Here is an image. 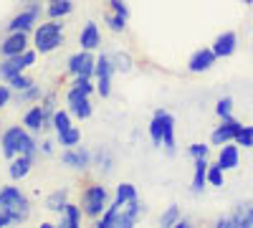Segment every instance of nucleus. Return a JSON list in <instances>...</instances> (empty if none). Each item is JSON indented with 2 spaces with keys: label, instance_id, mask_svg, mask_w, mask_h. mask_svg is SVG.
Here are the masks:
<instances>
[{
  "label": "nucleus",
  "instance_id": "obj_1",
  "mask_svg": "<svg viewBox=\"0 0 253 228\" xmlns=\"http://www.w3.org/2000/svg\"><path fill=\"white\" fill-rule=\"evenodd\" d=\"M0 144H3V155L5 157H18V155H28V157H36L38 152V142L20 127H10L5 130L3 139H0Z\"/></svg>",
  "mask_w": 253,
  "mask_h": 228
},
{
  "label": "nucleus",
  "instance_id": "obj_2",
  "mask_svg": "<svg viewBox=\"0 0 253 228\" xmlns=\"http://www.w3.org/2000/svg\"><path fill=\"white\" fill-rule=\"evenodd\" d=\"M0 203H3V211L8 213L10 223H20V221H26L31 208H28V198L20 193L18 188H3L0 190Z\"/></svg>",
  "mask_w": 253,
  "mask_h": 228
},
{
  "label": "nucleus",
  "instance_id": "obj_3",
  "mask_svg": "<svg viewBox=\"0 0 253 228\" xmlns=\"http://www.w3.org/2000/svg\"><path fill=\"white\" fill-rule=\"evenodd\" d=\"M63 44V26L61 23H41L36 28V51L51 53Z\"/></svg>",
  "mask_w": 253,
  "mask_h": 228
},
{
  "label": "nucleus",
  "instance_id": "obj_4",
  "mask_svg": "<svg viewBox=\"0 0 253 228\" xmlns=\"http://www.w3.org/2000/svg\"><path fill=\"white\" fill-rule=\"evenodd\" d=\"M107 200H109V193L104 185H89L86 193H84V213L89 218H96L107 211Z\"/></svg>",
  "mask_w": 253,
  "mask_h": 228
},
{
  "label": "nucleus",
  "instance_id": "obj_5",
  "mask_svg": "<svg viewBox=\"0 0 253 228\" xmlns=\"http://www.w3.org/2000/svg\"><path fill=\"white\" fill-rule=\"evenodd\" d=\"M36 64V51H23V53H18V56H8L3 64H0V76L3 79H13L15 74H23V69L33 66Z\"/></svg>",
  "mask_w": 253,
  "mask_h": 228
},
{
  "label": "nucleus",
  "instance_id": "obj_6",
  "mask_svg": "<svg viewBox=\"0 0 253 228\" xmlns=\"http://www.w3.org/2000/svg\"><path fill=\"white\" fill-rule=\"evenodd\" d=\"M66 101H69V112L74 117H79V119H89L91 117V104H89V94L86 91L71 87L69 94H66Z\"/></svg>",
  "mask_w": 253,
  "mask_h": 228
},
{
  "label": "nucleus",
  "instance_id": "obj_7",
  "mask_svg": "<svg viewBox=\"0 0 253 228\" xmlns=\"http://www.w3.org/2000/svg\"><path fill=\"white\" fill-rule=\"evenodd\" d=\"M142 213H144V205H142V203H139V198L134 195L132 200H126V203H124V208L117 213L114 228H132Z\"/></svg>",
  "mask_w": 253,
  "mask_h": 228
},
{
  "label": "nucleus",
  "instance_id": "obj_8",
  "mask_svg": "<svg viewBox=\"0 0 253 228\" xmlns=\"http://www.w3.org/2000/svg\"><path fill=\"white\" fill-rule=\"evenodd\" d=\"M112 71H114V64L109 56L96 58V91L101 96H109L112 91Z\"/></svg>",
  "mask_w": 253,
  "mask_h": 228
},
{
  "label": "nucleus",
  "instance_id": "obj_9",
  "mask_svg": "<svg viewBox=\"0 0 253 228\" xmlns=\"http://www.w3.org/2000/svg\"><path fill=\"white\" fill-rule=\"evenodd\" d=\"M69 71L74 74V76H91V74H96V61L91 58V53L89 51H79V53H74L71 58H69Z\"/></svg>",
  "mask_w": 253,
  "mask_h": 228
},
{
  "label": "nucleus",
  "instance_id": "obj_10",
  "mask_svg": "<svg viewBox=\"0 0 253 228\" xmlns=\"http://www.w3.org/2000/svg\"><path fill=\"white\" fill-rule=\"evenodd\" d=\"M215 61H218V56H215L213 48H200V51H195L193 56H190L187 71H190V74H203V71H208V69H213Z\"/></svg>",
  "mask_w": 253,
  "mask_h": 228
},
{
  "label": "nucleus",
  "instance_id": "obj_11",
  "mask_svg": "<svg viewBox=\"0 0 253 228\" xmlns=\"http://www.w3.org/2000/svg\"><path fill=\"white\" fill-rule=\"evenodd\" d=\"M241 127H243V124L236 122L233 117H230V119H223V124H218V130L210 135V142H213V144H220V147H223L225 142H233V139H236V135L241 132Z\"/></svg>",
  "mask_w": 253,
  "mask_h": 228
},
{
  "label": "nucleus",
  "instance_id": "obj_12",
  "mask_svg": "<svg viewBox=\"0 0 253 228\" xmlns=\"http://www.w3.org/2000/svg\"><path fill=\"white\" fill-rule=\"evenodd\" d=\"M155 114L162 119V147L172 155L175 152V117L165 109H157Z\"/></svg>",
  "mask_w": 253,
  "mask_h": 228
},
{
  "label": "nucleus",
  "instance_id": "obj_13",
  "mask_svg": "<svg viewBox=\"0 0 253 228\" xmlns=\"http://www.w3.org/2000/svg\"><path fill=\"white\" fill-rule=\"evenodd\" d=\"M236 48H238V36H236L233 31H225V33H220V36L213 41V51H215V56H218V58H228V56H233V53H236Z\"/></svg>",
  "mask_w": 253,
  "mask_h": 228
},
{
  "label": "nucleus",
  "instance_id": "obj_14",
  "mask_svg": "<svg viewBox=\"0 0 253 228\" xmlns=\"http://www.w3.org/2000/svg\"><path fill=\"white\" fill-rule=\"evenodd\" d=\"M38 13H41V8L33 3L28 10H23L20 15H15V18L10 20V23H8V31H10V33H15V31H23V33H28V31L33 28V23H36Z\"/></svg>",
  "mask_w": 253,
  "mask_h": 228
},
{
  "label": "nucleus",
  "instance_id": "obj_15",
  "mask_svg": "<svg viewBox=\"0 0 253 228\" xmlns=\"http://www.w3.org/2000/svg\"><path fill=\"white\" fill-rule=\"evenodd\" d=\"M61 162L69 165L74 170H86L91 165V152L89 150H76V147H69L66 152L61 155Z\"/></svg>",
  "mask_w": 253,
  "mask_h": 228
},
{
  "label": "nucleus",
  "instance_id": "obj_16",
  "mask_svg": "<svg viewBox=\"0 0 253 228\" xmlns=\"http://www.w3.org/2000/svg\"><path fill=\"white\" fill-rule=\"evenodd\" d=\"M26 46H28L26 33H23V31H15V33H10V36L3 41V44H0V53H3L5 58H8V56H18V53L26 51Z\"/></svg>",
  "mask_w": 253,
  "mask_h": 228
},
{
  "label": "nucleus",
  "instance_id": "obj_17",
  "mask_svg": "<svg viewBox=\"0 0 253 228\" xmlns=\"http://www.w3.org/2000/svg\"><path fill=\"white\" fill-rule=\"evenodd\" d=\"M218 165L223 170H236L241 165V155H238V144H223L220 147V155H218Z\"/></svg>",
  "mask_w": 253,
  "mask_h": 228
},
{
  "label": "nucleus",
  "instance_id": "obj_18",
  "mask_svg": "<svg viewBox=\"0 0 253 228\" xmlns=\"http://www.w3.org/2000/svg\"><path fill=\"white\" fill-rule=\"evenodd\" d=\"M23 124H26V130L28 132H41L48 124V117H46V112H43V107H33V109H28L26 112V117H23Z\"/></svg>",
  "mask_w": 253,
  "mask_h": 228
},
{
  "label": "nucleus",
  "instance_id": "obj_19",
  "mask_svg": "<svg viewBox=\"0 0 253 228\" xmlns=\"http://www.w3.org/2000/svg\"><path fill=\"white\" fill-rule=\"evenodd\" d=\"M208 182V157H195V175H193V185H190V190L195 195L203 193Z\"/></svg>",
  "mask_w": 253,
  "mask_h": 228
},
{
  "label": "nucleus",
  "instance_id": "obj_20",
  "mask_svg": "<svg viewBox=\"0 0 253 228\" xmlns=\"http://www.w3.org/2000/svg\"><path fill=\"white\" fill-rule=\"evenodd\" d=\"M79 41H81V48H84V51H94V48H99V46H101V36H99L96 23H86V26H84Z\"/></svg>",
  "mask_w": 253,
  "mask_h": 228
},
{
  "label": "nucleus",
  "instance_id": "obj_21",
  "mask_svg": "<svg viewBox=\"0 0 253 228\" xmlns=\"http://www.w3.org/2000/svg\"><path fill=\"white\" fill-rule=\"evenodd\" d=\"M31 165H33V157H28V155H18V157H13L8 173H10L13 180H23V178L31 173Z\"/></svg>",
  "mask_w": 253,
  "mask_h": 228
},
{
  "label": "nucleus",
  "instance_id": "obj_22",
  "mask_svg": "<svg viewBox=\"0 0 253 228\" xmlns=\"http://www.w3.org/2000/svg\"><path fill=\"white\" fill-rule=\"evenodd\" d=\"M69 205V190H56L46 198V208L53 213H63V208Z\"/></svg>",
  "mask_w": 253,
  "mask_h": 228
},
{
  "label": "nucleus",
  "instance_id": "obj_23",
  "mask_svg": "<svg viewBox=\"0 0 253 228\" xmlns=\"http://www.w3.org/2000/svg\"><path fill=\"white\" fill-rule=\"evenodd\" d=\"M79 223H81V211H79V205L69 203L66 208H63V213H61V226H66V228H79Z\"/></svg>",
  "mask_w": 253,
  "mask_h": 228
},
{
  "label": "nucleus",
  "instance_id": "obj_24",
  "mask_svg": "<svg viewBox=\"0 0 253 228\" xmlns=\"http://www.w3.org/2000/svg\"><path fill=\"white\" fill-rule=\"evenodd\" d=\"M74 10V3L71 0H51L48 3V15L51 18H63Z\"/></svg>",
  "mask_w": 253,
  "mask_h": 228
},
{
  "label": "nucleus",
  "instance_id": "obj_25",
  "mask_svg": "<svg viewBox=\"0 0 253 228\" xmlns=\"http://www.w3.org/2000/svg\"><path fill=\"white\" fill-rule=\"evenodd\" d=\"M79 142H81V132L74 127V124H71L66 132H61V135H58V144H63L66 150H69V147H76Z\"/></svg>",
  "mask_w": 253,
  "mask_h": 228
},
{
  "label": "nucleus",
  "instance_id": "obj_26",
  "mask_svg": "<svg viewBox=\"0 0 253 228\" xmlns=\"http://www.w3.org/2000/svg\"><path fill=\"white\" fill-rule=\"evenodd\" d=\"M51 124H53L56 135L66 132V130L71 127V112H56V114H53V119H51Z\"/></svg>",
  "mask_w": 253,
  "mask_h": 228
},
{
  "label": "nucleus",
  "instance_id": "obj_27",
  "mask_svg": "<svg viewBox=\"0 0 253 228\" xmlns=\"http://www.w3.org/2000/svg\"><path fill=\"white\" fill-rule=\"evenodd\" d=\"M233 142L238 144V147H253V124H243Z\"/></svg>",
  "mask_w": 253,
  "mask_h": 228
},
{
  "label": "nucleus",
  "instance_id": "obj_28",
  "mask_svg": "<svg viewBox=\"0 0 253 228\" xmlns=\"http://www.w3.org/2000/svg\"><path fill=\"white\" fill-rule=\"evenodd\" d=\"M215 114H218L220 119H230V117H233V99H230V96H223V99H218Z\"/></svg>",
  "mask_w": 253,
  "mask_h": 228
},
{
  "label": "nucleus",
  "instance_id": "obj_29",
  "mask_svg": "<svg viewBox=\"0 0 253 228\" xmlns=\"http://www.w3.org/2000/svg\"><path fill=\"white\" fill-rule=\"evenodd\" d=\"M180 221V208L177 205H167V211L160 216V226H177Z\"/></svg>",
  "mask_w": 253,
  "mask_h": 228
},
{
  "label": "nucleus",
  "instance_id": "obj_30",
  "mask_svg": "<svg viewBox=\"0 0 253 228\" xmlns=\"http://www.w3.org/2000/svg\"><path fill=\"white\" fill-rule=\"evenodd\" d=\"M223 168H220V165H208V182L210 185H215V188H223Z\"/></svg>",
  "mask_w": 253,
  "mask_h": 228
},
{
  "label": "nucleus",
  "instance_id": "obj_31",
  "mask_svg": "<svg viewBox=\"0 0 253 228\" xmlns=\"http://www.w3.org/2000/svg\"><path fill=\"white\" fill-rule=\"evenodd\" d=\"M134 195H137V190H134V185H132V182H122L119 188H117V200H119V203L132 200Z\"/></svg>",
  "mask_w": 253,
  "mask_h": 228
},
{
  "label": "nucleus",
  "instance_id": "obj_32",
  "mask_svg": "<svg viewBox=\"0 0 253 228\" xmlns=\"http://www.w3.org/2000/svg\"><path fill=\"white\" fill-rule=\"evenodd\" d=\"M150 137L155 144H162V119L155 114V119L150 122Z\"/></svg>",
  "mask_w": 253,
  "mask_h": 228
},
{
  "label": "nucleus",
  "instance_id": "obj_33",
  "mask_svg": "<svg viewBox=\"0 0 253 228\" xmlns=\"http://www.w3.org/2000/svg\"><path fill=\"white\" fill-rule=\"evenodd\" d=\"M107 23H109V28L114 33H122L126 28V18H122L119 13H112V15H107Z\"/></svg>",
  "mask_w": 253,
  "mask_h": 228
},
{
  "label": "nucleus",
  "instance_id": "obj_34",
  "mask_svg": "<svg viewBox=\"0 0 253 228\" xmlns=\"http://www.w3.org/2000/svg\"><path fill=\"white\" fill-rule=\"evenodd\" d=\"M10 81V87L13 89H18V91H26L28 87H33V81L28 79V76H23V74H15L13 79H8Z\"/></svg>",
  "mask_w": 253,
  "mask_h": 228
},
{
  "label": "nucleus",
  "instance_id": "obj_35",
  "mask_svg": "<svg viewBox=\"0 0 253 228\" xmlns=\"http://www.w3.org/2000/svg\"><path fill=\"white\" fill-rule=\"evenodd\" d=\"M74 87L81 89V91H86V94H91V91L96 89V87L91 84V76H76V79H74Z\"/></svg>",
  "mask_w": 253,
  "mask_h": 228
},
{
  "label": "nucleus",
  "instance_id": "obj_36",
  "mask_svg": "<svg viewBox=\"0 0 253 228\" xmlns=\"http://www.w3.org/2000/svg\"><path fill=\"white\" fill-rule=\"evenodd\" d=\"M114 61H117L114 69H119V71H129V69H132V61H129V56H126V53L114 56Z\"/></svg>",
  "mask_w": 253,
  "mask_h": 228
},
{
  "label": "nucleus",
  "instance_id": "obj_37",
  "mask_svg": "<svg viewBox=\"0 0 253 228\" xmlns=\"http://www.w3.org/2000/svg\"><path fill=\"white\" fill-rule=\"evenodd\" d=\"M208 144H190V147H187V152H190V157H208Z\"/></svg>",
  "mask_w": 253,
  "mask_h": 228
},
{
  "label": "nucleus",
  "instance_id": "obj_38",
  "mask_svg": "<svg viewBox=\"0 0 253 228\" xmlns=\"http://www.w3.org/2000/svg\"><path fill=\"white\" fill-rule=\"evenodd\" d=\"M109 3H112L114 13H119L122 18H129V8H126V3H124V0H109Z\"/></svg>",
  "mask_w": 253,
  "mask_h": 228
},
{
  "label": "nucleus",
  "instance_id": "obj_39",
  "mask_svg": "<svg viewBox=\"0 0 253 228\" xmlns=\"http://www.w3.org/2000/svg\"><path fill=\"white\" fill-rule=\"evenodd\" d=\"M41 96V91L36 89V87H28L23 94H20V101H33V99H38Z\"/></svg>",
  "mask_w": 253,
  "mask_h": 228
},
{
  "label": "nucleus",
  "instance_id": "obj_40",
  "mask_svg": "<svg viewBox=\"0 0 253 228\" xmlns=\"http://www.w3.org/2000/svg\"><path fill=\"white\" fill-rule=\"evenodd\" d=\"M8 101H10V89L5 84H0V109H3Z\"/></svg>",
  "mask_w": 253,
  "mask_h": 228
},
{
  "label": "nucleus",
  "instance_id": "obj_41",
  "mask_svg": "<svg viewBox=\"0 0 253 228\" xmlns=\"http://www.w3.org/2000/svg\"><path fill=\"white\" fill-rule=\"evenodd\" d=\"M38 152L51 155V152H53V142H48V139H46V142H41V144H38Z\"/></svg>",
  "mask_w": 253,
  "mask_h": 228
},
{
  "label": "nucleus",
  "instance_id": "obj_42",
  "mask_svg": "<svg viewBox=\"0 0 253 228\" xmlns=\"http://www.w3.org/2000/svg\"><path fill=\"white\" fill-rule=\"evenodd\" d=\"M218 226H220V228H233V218H230V216L218 218Z\"/></svg>",
  "mask_w": 253,
  "mask_h": 228
},
{
  "label": "nucleus",
  "instance_id": "obj_43",
  "mask_svg": "<svg viewBox=\"0 0 253 228\" xmlns=\"http://www.w3.org/2000/svg\"><path fill=\"white\" fill-rule=\"evenodd\" d=\"M8 223H10L8 213H5V211H0V228H3V226H8Z\"/></svg>",
  "mask_w": 253,
  "mask_h": 228
},
{
  "label": "nucleus",
  "instance_id": "obj_44",
  "mask_svg": "<svg viewBox=\"0 0 253 228\" xmlns=\"http://www.w3.org/2000/svg\"><path fill=\"white\" fill-rule=\"evenodd\" d=\"M246 213H248V226L253 228V205H248V208H246Z\"/></svg>",
  "mask_w": 253,
  "mask_h": 228
},
{
  "label": "nucleus",
  "instance_id": "obj_45",
  "mask_svg": "<svg viewBox=\"0 0 253 228\" xmlns=\"http://www.w3.org/2000/svg\"><path fill=\"white\" fill-rule=\"evenodd\" d=\"M243 3H246V5H251V3H253V0H243Z\"/></svg>",
  "mask_w": 253,
  "mask_h": 228
},
{
  "label": "nucleus",
  "instance_id": "obj_46",
  "mask_svg": "<svg viewBox=\"0 0 253 228\" xmlns=\"http://www.w3.org/2000/svg\"><path fill=\"white\" fill-rule=\"evenodd\" d=\"M0 211H3V203H0Z\"/></svg>",
  "mask_w": 253,
  "mask_h": 228
}]
</instances>
